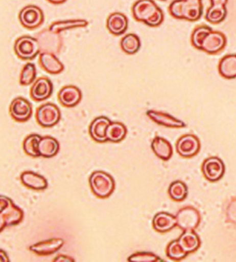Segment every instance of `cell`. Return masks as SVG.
Returning <instances> with one entry per match:
<instances>
[{"mask_svg": "<svg viewBox=\"0 0 236 262\" xmlns=\"http://www.w3.org/2000/svg\"><path fill=\"white\" fill-rule=\"evenodd\" d=\"M135 20L151 27H157L164 21V13L153 0H137L132 8Z\"/></svg>", "mask_w": 236, "mask_h": 262, "instance_id": "cell-1", "label": "cell"}, {"mask_svg": "<svg viewBox=\"0 0 236 262\" xmlns=\"http://www.w3.org/2000/svg\"><path fill=\"white\" fill-rule=\"evenodd\" d=\"M170 15L174 18L196 21L203 14L201 0H174L169 7Z\"/></svg>", "mask_w": 236, "mask_h": 262, "instance_id": "cell-2", "label": "cell"}, {"mask_svg": "<svg viewBox=\"0 0 236 262\" xmlns=\"http://www.w3.org/2000/svg\"><path fill=\"white\" fill-rule=\"evenodd\" d=\"M92 192L100 199L109 198L115 190V181L111 175L103 171H96L89 178Z\"/></svg>", "mask_w": 236, "mask_h": 262, "instance_id": "cell-3", "label": "cell"}, {"mask_svg": "<svg viewBox=\"0 0 236 262\" xmlns=\"http://www.w3.org/2000/svg\"><path fill=\"white\" fill-rule=\"evenodd\" d=\"M38 41L40 53H51L55 55L60 54L63 47V38L61 33H56L44 29L36 35Z\"/></svg>", "mask_w": 236, "mask_h": 262, "instance_id": "cell-4", "label": "cell"}, {"mask_svg": "<svg viewBox=\"0 0 236 262\" xmlns=\"http://www.w3.org/2000/svg\"><path fill=\"white\" fill-rule=\"evenodd\" d=\"M14 51L16 56L21 60H31L38 56L40 48L36 38L25 35L15 41Z\"/></svg>", "mask_w": 236, "mask_h": 262, "instance_id": "cell-5", "label": "cell"}, {"mask_svg": "<svg viewBox=\"0 0 236 262\" xmlns=\"http://www.w3.org/2000/svg\"><path fill=\"white\" fill-rule=\"evenodd\" d=\"M227 45V37L223 33L211 31L202 39L198 50L208 54L215 55L221 52Z\"/></svg>", "mask_w": 236, "mask_h": 262, "instance_id": "cell-6", "label": "cell"}, {"mask_svg": "<svg viewBox=\"0 0 236 262\" xmlns=\"http://www.w3.org/2000/svg\"><path fill=\"white\" fill-rule=\"evenodd\" d=\"M61 112L56 104L46 103L37 108L36 120L43 127H52L60 121Z\"/></svg>", "mask_w": 236, "mask_h": 262, "instance_id": "cell-7", "label": "cell"}, {"mask_svg": "<svg viewBox=\"0 0 236 262\" xmlns=\"http://www.w3.org/2000/svg\"><path fill=\"white\" fill-rule=\"evenodd\" d=\"M176 218L177 226L184 231L196 230L201 221L200 212L192 206H186L180 209L177 213Z\"/></svg>", "mask_w": 236, "mask_h": 262, "instance_id": "cell-8", "label": "cell"}, {"mask_svg": "<svg viewBox=\"0 0 236 262\" xmlns=\"http://www.w3.org/2000/svg\"><path fill=\"white\" fill-rule=\"evenodd\" d=\"M19 19L21 25L25 28L37 29L44 23V13L37 6H27L19 12Z\"/></svg>", "mask_w": 236, "mask_h": 262, "instance_id": "cell-9", "label": "cell"}, {"mask_svg": "<svg viewBox=\"0 0 236 262\" xmlns=\"http://www.w3.org/2000/svg\"><path fill=\"white\" fill-rule=\"evenodd\" d=\"M225 163L218 157H209L202 163V173L206 180L210 182L220 180L225 174Z\"/></svg>", "mask_w": 236, "mask_h": 262, "instance_id": "cell-10", "label": "cell"}, {"mask_svg": "<svg viewBox=\"0 0 236 262\" xmlns=\"http://www.w3.org/2000/svg\"><path fill=\"white\" fill-rule=\"evenodd\" d=\"M176 147L181 157L192 158L200 151V140L194 135H183L177 141Z\"/></svg>", "mask_w": 236, "mask_h": 262, "instance_id": "cell-11", "label": "cell"}, {"mask_svg": "<svg viewBox=\"0 0 236 262\" xmlns=\"http://www.w3.org/2000/svg\"><path fill=\"white\" fill-rule=\"evenodd\" d=\"M9 110L11 117L15 121L21 123L29 121L33 114L32 104L22 97H17L13 100Z\"/></svg>", "mask_w": 236, "mask_h": 262, "instance_id": "cell-12", "label": "cell"}, {"mask_svg": "<svg viewBox=\"0 0 236 262\" xmlns=\"http://www.w3.org/2000/svg\"><path fill=\"white\" fill-rule=\"evenodd\" d=\"M54 92L52 82L46 77H41L33 82L31 86V97L35 101L42 102L48 99Z\"/></svg>", "mask_w": 236, "mask_h": 262, "instance_id": "cell-13", "label": "cell"}, {"mask_svg": "<svg viewBox=\"0 0 236 262\" xmlns=\"http://www.w3.org/2000/svg\"><path fill=\"white\" fill-rule=\"evenodd\" d=\"M23 217L22 210L13 203L4 211L0 212V232L7 226L17 225L22 221Z\"/></svg>", "mask_w": 236, "mask_h": 262, "instance_id": "cell-14", "label": "cell"}, {"mask_svg": "<svg viewBox=\"0 0 236 262\" xmlns=\"http://www.w3.org/2000/svg\"><path fill=\"white\" fill-rule=\"evenodd\" d=\"M58 97L59 102L64 107H74L81 102L82 94L78 86L67 85L61 89Z\"/></svg>", "mask_w": 236, "mask_h": 262, "instance_id": "cell-15", "label": "cell"}, {"mask_svg": "<svg viewBox=\"0 0 236 262\" xmlns=\"http://www.w3.org/2000/svg\"><path fill=\"white\" fill-rule=\"evenodd\" d=\"M147 115L149 119L158 124L168 128H184L186 125L184 121L177 119L174 116L156 110H148Z\"/></svg>", "mask_w": 236, "mask_h": 262, "instance_id": "cell-16", "label": "cell"}, {"mask_svg": "<svg viewBox=\"0 0 236 262\" xmlns=\"http://www.w3.org/2000/svg\"><path fill=\"white\" fill-rule=\"evenodd\" d=\"M228 0H211V7L208 8L205 18L208 23L218 25L226 19L227 15Z\"/></svg>", "mask_w": 236, "mask_h": 262, "instance_id": "cell-17", "label": "cell"}, {"mask_svg": "<svg viewBox=\"0 0 236 262\" xmlns=\"http://www.w3.org/2000/svg\"><path fill=\"white\" fill-rule=\"evenodd\" d=\"M64 244V241L61 238H52L33 244L29 249L38 255H51L58 252Z\"/></svg>", "mask_w": 236, "mask_h": 262, "instance_id": "cell-18", "label": "cell"}, {"mask_svg": "<svg viewBox=\"0 0 236 262\" xmlns=\"http://www.w3.org/2000/svg\"><path fill=\"white\" fill-rule=\"evenodd\" d=\"M111 122L106 116H99L94 119L89 127V134L92 139L98 143L107 142L106 130Z\"/></svg>", "mask_w": 236, "mask_h": 262, "instance_id": "cell-19", "label": "cell"}, {"mask_svg": "<svg viewBox=\"0 0 236 262\" xmlns=\"http://www.w3.org/2000/svg\"><path fill=\"white\" fill-rule=\"evenodd\" d=\"M129 27V21L125 15L121 13H112L107 18V28L109 32L116 36L124 34Z\"/></svg>", "mask_w": 236, "mask_h": 262, "instance_id": "cell-20", "label": "cell"}, {"mask_svg": "<svg viewBox=\"0 0 236 262\" xmlns=\"http://www.w3.org/2000/svg\"><path fill=\"white\" fill-rule=\"evenodd\" d=\"M39 62L43 70L51 74H59L64 70V64L51 53L43 52L39 54Z\"/></svg>", "mask_w": 236, "mask_h": 262, "instance_id": "cell-21", "label": "cell"}, {"mask_svg": "<svg viewBox=\"0 0 236 262\" xmlns=\"http://www.w3.org/2000/svg\"><path fill=\"white\" fill-rule=\"evenodd\" d=\"M177 226L176 216L167 212H159L153 220V227L155 231L165 233L174 229Z\"/></svg>", "mask_w": 236, "mask_h": 262, "instance_id": "cell-22", "label": "cell"}, {"mask_svg": "<svg viewBox=\"0 0 236 262\" xmlns=\"http://www.w3.org/2000/svg\"><path fill=\"white\" fill-rule=\"evenodd\" d=\"M23 186L35 190H44L48 187V181L44 177L31 171H26L21 174Z\"/></svg>", "mask_w": 236, "mask_h": 262, "instance_id": "cell-23", "label": "cell"}, {"mask_svg": "<svg viewBox=\"0 0 236 262\" xmlns=\"http://www.w3.org/2000/svg\"><path fill=\"white\" fill-rule=\"evenodd\" d=\"M151 149L158 158L163 161H169L173 155L172 144L164 138L155 137L151 145Z\"/></svg>", "mask_w": 236, "mask_h": 262, "instance_id": "cell-24", "label": "cell"}, {"mask_svg": "<svg viewBox=\"0 0 236 262\" xmlns=\"http://www.w3.org/2000/svg\"><path fill=\"white\" fill-rule=\"evenodd\" d=\"M178 241L183 251L187 254L196 251L200 248V244H201L200 237L194 232V230L184 231L179 237Z\"/></svg>", "mask_w": 236, "mask_h": 262, "instance_id": "cell-25", "label": "cell"}, {"mask_svg": "<svg viewBox=\"0 0 236 262\" xmlns=\"http://www.w3.org/2000/svg\"><path fill=\"white\" fill-rule=\"evenodd\" d=\"M60 144L54 137H44L41 138L39 142L38 151L40 157L51 158L58 153Z\"/></svg>", "mask_w": 236, "mask_h": 262, "instance_id": "cell-26", "label": "cell"}, {"mask_svg": "<svg viewBox=\"0 0 236 262\" xmlns=\"http://www.w3.org/2000/svg\"><path fill=\"white\" fill-rule=\"evenodd\" d=\"M220 76L226 79L236 78V54H229L220 60L218 65Z\"/></svg>", "mask_w": 236, "mask_h": 262, "instance_id": "cell-27", "label": "cell"}, {"mask_svg": "<svg viewBox=\"0 0 236 262\" xmlns=\"http://www.w3.org/2000/svg\"><path fill=\"white\" fill-rule=\"evenodd\" d=\"M88 25V21L83 19H69V20L58 21L51 24L49 30L56 33L70 29L84 28Z\"/></svg>", "mask_w": 236, "mask_h": 262, "instance_id": "cell-28", "label": "cell"}, {"mask_svg": "<svg viewBox=\"0 0 236 262\" xmlns=\"http://www.w3.org/2000/svg\"><path fill=\"white\" fill-rule=\"evenodd\" d=\"M127 129L123 123L120 122H111L106 130L107 141L119 143L123 141L127 136Z\"/></svg>", "mask_w": 236, "mask_h": 262, "instance_id": "cell-29", "label": "cell"}, {"mask_svg": "<svg viewBox=\"0 0 236 262\" xmlns=\"http://www.w3.org/2000/svg\"><path fill=\"white\" fill-rule=\"evenodd\" d=\"M121 47L125 54L129 55L136 54L141 48L140 39L134 33H129L122 38Z\"/></svg>", "mask_w": 236, "mask_h": 262, "instance_id": "cell-30", "label": "cell"}, {"mask_svg": "<svg viewBox=\"0 0 236 262\" xmlns=\"http://www.w3.org/2000/svg\"><path fill=\"white\" fill-rule=\"evenodd\" d=\"M168 193L169 196L175 202H182L188 195V188L184 182L176 181L169 186Z\"/></svg>", "mask_w": 236, "mask_h": 262, "instance_id": "cell-31", "label": "cell"}, {"mask_svg": "<svg viewBox=\"0 0 236 262\" xmlns=\"http://www.w3.org/2000/svg\"><path fill=\"white\" fill-rule=\"evenodd\" d=\"M41 138V136L35 134L26 138L23 143V149L27 155L33 157H40L38 151V145Z\"/></svg>", "mask_w": 236, "mask_h": 262, "instance_id": "cell-32", "label": "cell"}, {"mask_svg": "<svg viewBox=\"0 0 236 262\" xmlns=\"http://www.w3.org/2000/svg\"><path fill=\"white\" fill-rule=\"evenodd\" d=\"M36 76L37 71L35 65L33 63H27L21 70L20 76H19V83L21 85L28 86L35 82Z\"/></svg>", "mask_w": 236, "mask_h": 262, "instance_id": "cell-33", "label": "cell"}, {"mask_svg": "<svg viewBox=\"0 0 236 262\" xmlns=\"http://www.w3.org/2000/svg\"><path fill=\"white\" fill-rule=\"evenodd\" d=\"M166 253L169 259L178 261L184 259L188 255L187 253L183 251L178 239L171 242L169 244L167 247Z\"/></svg>", "mask_w": 236, "mask_h": 262, "instance_id": "cell-34", "label": "cell"}, {"mask_svg": "<svg viewBox=\"0 0 236 262\" xmlns=\"http://www.w3.org/2000/svg\"><path fill=\"white\" fill-rule=\"evenodd\" d=\"M213 30L211 27H208L206 25H201L199 27H197L196 29L193 31L192 37H191V41L192 44L195 48L199 49L200 43H201L202 39L205 36L206 34L210 31Z\"/></svg>", "mask_w": 236, "mask_h": 262, "instance_id": "cell-35", "label": "cell"}, {"mask_svg": "<svg viewBox=\"0 0 236 262\" xmlns=\"http://www.w3.org/2000/svg\"><path fill=\"white\" fill-rule=\"evenodd\" d=\"M130 262H162L158 256L149 252H139L128 258Z\"/></svg>", "mask_w": 236, "mask_h": 262, "instance_id": "cell-36", "label": "cell"}, {"mask_svg": "<svg viewBox=\"0 0 236 262\" xmlns=\"http://www.w3.org/2000/svg\"><path fill=\"white\" fill-rule=\"evenodd\" d=\"M226 217L228 222L236 225V198L230 201L226 209Z\"/></svg>", "mask_w": 236, "mask_h": 262, "instance_id": "cell-37", "label": "cell"}, {"mask_svg": "<svg viewBox=\"0 0 236 262\" xmlns=\"http://www.w3.org/2000/svg\"><path fill=\"white\" fill-rule=\"evenodd\" d=\"M13 203V201L11 199L3 196V195H0V212L4 211Z\"/></svg>", "mask_w": 236, "mask_h": 262, "instance_id": "cell-38", "label": "cell"}, {"mask_svg": "<svg viewBox=\"0 0 236 262\" xmlns=\"http://www.w3.org/2000/svg\"><path fill=\"white\" fill-rule=\"evenodd\" d=\"M9 257L7 253L3 250L0 249V262H9Z\"/></svg>", "mask_w": 236, "mask_h": 262, "instance_id": "cell-39", "label": "cell"}, {"mask_svg": "<svg viewBox=\"0 0 236 262\" xmlns=\"http://www.w3.org/2000/svg\"><path fill=\"white\" fill-rule=\"evenodd\" d=\"M74 260L67 256L60 255L54 259V261H74Z\"/></svg>", "mask_w": 236, "mask_h": 262, "instance_id": "cell-40", "label": "cell"}, {"mask_svg": "<svg viewBox=\"0 0 236 262\" xmlns=\"http://www.w3.org/2000/svg\"><path fill=\"white\" fill-rule=\"evenodd\" d=\"M46 1L53 5H59L66 3L67 0H46Z\"/></svg>", "mask_w": 236, "mask_h": 262, "instance_id": "cell-41", "label": "cell"}, {"mask_svg": "<svg viewBox=\"0 0 236 262\" xmlns=\"http://www.w3.org/2000/svg\"><path fill=\"white\" fill-rule=\"evenodd\" d=\"M160 1H166V0H160Z\"/></svg>", "mask_w": 236, "mask_h": 262, "instance_id": "cell-42", "label": "cell"}, {"mask_svg": "<svg viewBox=\"0 0 236 262\" xmlns=\"http://www.w3.org/2000/svg\"><path fill=\"white\" fill-rule=\"evenodd\" d=\"M201 1H202V0H201Z\"/></svg>", "mask_w": 236, "mask_h": 262, "instance_id": "cell-43", "label": "cell"}]
</instances>
